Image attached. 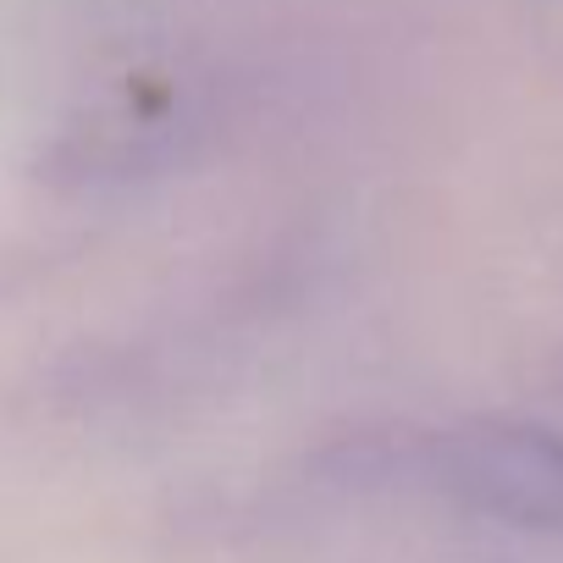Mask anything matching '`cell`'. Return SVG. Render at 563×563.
Returning <instances> with one entry per match:
<instances>
[{"mask_svg": "<svg viewBox=\"0 0 563 563\" xmlns=\"http://www.w3.org/2000/svg\"><path fill=\"white\" fill-rule=\"evenodd\" d=\"M415 464L431 492L453 497L470 514L563 536V437L552 431L470 420L426 437Z\"/></svg>", "mask_w": 563, "mask_h": 563, "instance_id": "cell-1", "label": "cell"}]
</instances>
